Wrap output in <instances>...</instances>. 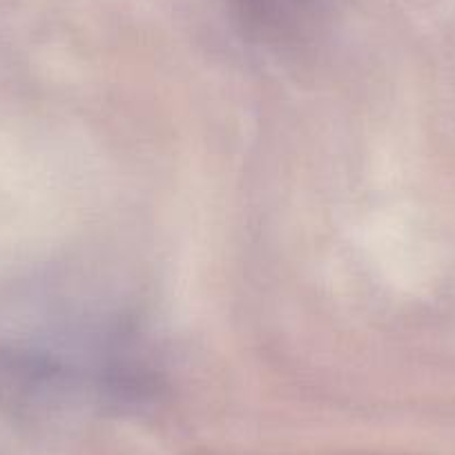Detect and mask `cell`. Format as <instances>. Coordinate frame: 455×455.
I'll list each match as a JSON object with an SVG mask.
<instances>
[{"label": "cell", "mask_w": 455, "mask_h": 455, "mask_svg": "<svg viewBox=\"0 0 455 455\" xmlns=\"http://www.w3.org/2000/svg\"><path fill=\"white\" fill-rule=\"evenodd\" d=\"M0 339V393L34 413H132L164 371L137 313L90 292L41 297Z\"/></svg>", "instance_id": "6da1fadb"}, {"label": "cell", "mask_w": 455, "mask_h": 455, "mask_svg": "<svg viewBox=\"0 0 455 455\" xmlns=\"http://www.w3.org/2000/svg\"><path fill=\"white\" fill-rule=\"evenodd\" d=\"M221 5L251 41L291 50L313 38L326 16L328 0H221Z\"/></svg>", "instance_id": "7a4b0ae2"}]
</instances>
